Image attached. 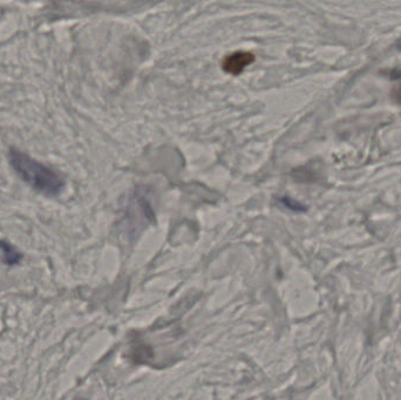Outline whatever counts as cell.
Segmentation results:
<instances>
[{
    "label": "cell",
    "mask_w": 401,
    "mask_h": 400,
    "mask_svg": "<svg viewBox=\"0 0 401 400\" xmlns=\"http://www.w3.org/2000/svg\"><path fill=\"white\" fill-rule=\"evenodd\" d=\"M0 256H1V261L11 267L19 265L20 261L23 260V254L7 241H0Z\"/></svg>",
    "instance_id": "obj_3"
},
{
    "label": "cell",
    "mask_w": 401,
    "mask_h": 400,
    "mask_svg": "<svg viewBox=\"0 0 401 400\" xmlns=\"http://www.w3.org/2000/svg\"><path fill=\"white\" fill-rule=\"evenodd\" d=\"M255 61V56L246 52V51H239L234 52L230 56H226L223 60V70L232 76H239L246 67L250 66Z\"/></svg>",
    "instance_id": "obj_2"
},
{
    "label": "cell",
    "mask_w": 401,
    "mask_h": 400,
    "mask_svg": "<svg viewBox=\"0 0 401 400\" xmlns=\"http://www.w3.org/2000/svg\"><path fill=\"white\" fill-rule=\"evenodd\" d=\"M9 161L20 179L43 195L53 198L59 195L65 188V181L57 172L19 149H10Z\"/></svg>",
    "instance_id": "obj_1"
}]
</instances>
